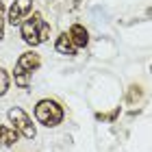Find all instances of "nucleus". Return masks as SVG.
Segmentation results:
<instances>
[{"label": "nucleus", "instance_id": "obj_1", "mask_svg": "<svg viewBox=\"0 0 152 152\" xmlns=\"http://www.w3.org/2000/svg\"><path fill=\"white\" fill-rule=\"evenodd\" d=\"M20 35L28 46H41L50 37V24L44 20L41 13H31L28 18L20 24Z\"/></svg>", "mask_w": 152, "mask_h": 152}, {"label": "nucleus", "instance_id": "obj_2", "mask_svg": "<svg viewBox=\"0 0 152 152\" xmlns=\"http://www.w3.org/2000/svg\"><path fill=\"white\" fill-rule=\"evenodd\" d=\"M41 65V57L35 50H26L20 54V59L15 61V70H13V78H15V85L20 89H28L33 74L39 70Z\"/></svg>", "mask_w": 152, "mask_h": 152}, {"label": "nucleus", "instance_id": "obj_3", "mask_svg": "<svg viewBox=\"0 0 152 152\" xmlns=\"http://www.w3.org/2000/svg\"><path fill=\"white\" fill-rule=\"evenodd\" d=\"M63 117H65V111H63V107H61L57 100L44 98V100H39L35 104V120L46 128L59 126V124L63 122Z\"/></svg>", "mask_w": 152, "mask_h": 152}, {"label": "nucleus", "instance_id": "obj_4", "mask_svg": "<svg viewBox=\"0 0 152 152\" xmlns=\"http://www.w3.org/2000/svg\"><path fill=\"white\" fill-rule=\"evenodd\" d=\"M7 117H9V122L13 124L11 128H15V133L22 135L24 139H35L37 137V128H35V124H33V120L28 117V113H26L24 109L13 107V109L7 111Z\"/></svg>", "mask_w": 152, "mask_h": 152}, {"label": "nucleus", "instance_id": "obj_5", "mask_svg": "<svg viewBox=\"0 0 152 152\" xmlns=\"http://www.w3.org/2000/svg\"><path fill=\"white\" fill-rule=\"evenodd\" d=\"M33 11V0H13V4L7 11V22L11 26H20Z\"/></svg>", "mask_w": 152, "mask_h": 152}, {"label": "nucleus", "instance_id": "obj_6", "mask_svg": "<svg viewBox=\"0 0 152 152\" xmlns=\"http://www.w3.org/2000/svg\"><path fill=\"white\" fill-rule=\"evenodd\" d=\"M67 37L72 39V44H74L76 50H78V48H87V46H89V33H87V28H85L83 24H72Z\"/></svg>", "mask_w": 152, "mask_h": 152}, {"label": "nucleus", "instance_id": "obj_7", "mask_svg": "<svg viewBox=\"0 0 152 152\" xmlns=\"http://www.w3.org/2000/svg\"><path fill=\"white\" fill-rule=\"evenodd\" d=\"M54 50H57L59 54H65V57H74V54H76V48L72 44V39L67 37V33H61V35L57 37V41H54Z\"/></svg>", "mask_w": 152, "mask_h": 152}, {"label": "nucleus", "instance_id": "obj_8", "mask_svg": "<svg viewBox=\"0 0 152 152\" xmlns=\"http://www.w3.org/2000/svg\"><path fill=\"white\" fill-rule=\"evenodd\" d=\"M20 139V135L15 133V128L11 126H0V148H11L15 146Z\"/></svg>", "mask_w": 152, "mask_h": 152}, {"label": "nucleus", "instance_id": "obj_9", "mask_svg": "<svg viewBox=\"0 0 152 152\" xmlns=\"http://www.w3.org/2000/svg\"><path fill=\"white\" fill-rule=\"evenodd\" d=\"M141 98H143V89L139 85H130L128 94H126V102H128V104H137Z\"/></svg>", "mask_w": 152, "mask_h": 152}, {"label": "nucleus", "instance_id": "obj_10", "mask_svg": "<svg viewBox=\"0 0 152 152\" xmlns=\"http://www.w3.org/2000/svg\"><path fill=\"white\" fill-rule=\"evenodd\" d=\"M9 85H11V76L9 72L4 70V67H0V98L9 91Z\"/></svg>", "mask_w": 152, "mask_h": 152}, {"label": "nucleus", "instance_id": "obj_11", "mask_svg": "<svg viewBox=\"0 0 152 152\" xmlns=\"http://www.w3.org/2000/svg\"><path fill=\"white\" fill-rule=\"evenodd\" d=\"M117 115H120V107H115L111 113H96V120L98 122H115Z\"/></svg>", "mask_w": 152, "mask_h": 152}, {"label": "nucleus", "instance_id": "obj_12", "mask_svg": "<svg viewBox=\"0 0 152 152\" xmlns=\"http://www.w3.org/2000/svg\"><path fill=\"white\" fill-rule=\"evenodd\" d=\"M4 24H7V9H4V2L0 0V41L4 39Z\"/></svg>", "mask_w": 152, "mask_h": 152}]
</instances>
